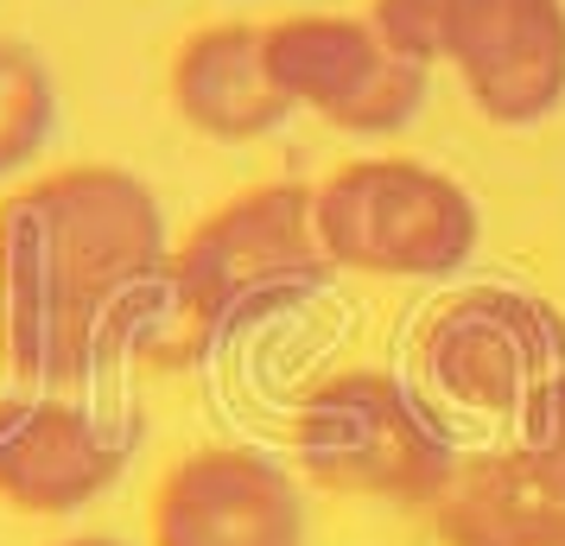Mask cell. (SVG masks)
Wrapping results in <instances>:
<instances>
[{"mask_svg": "<svg viewBox=\"0 0 565 546\" xmlns=\"http://www.w3.org/2000/svg\"><path fill=\"white\" fill-rule=\"evenodd\" d=\"M292 445L306 477H318L324 490L375 502H433L458 470L438 414L394 368L324 375L292 414Z\"/></svg>", "mask_w": 565, "mask_h": 546, "instance_id": "5", "label": "cell"}, {"mask_svg": "<svg viewBox=\"0 0 565 546\" xmlns=\"http://www.w3.org/2000/svg\"><path fill=\"white\" fill-rule=\"evenodd\" d=\"M134 419L64 400L57 388L0 400V502L20 515H77L134 464Z\"/></svg>", "mask_w": 565, "mask_h": 546, "instance_id": "8", "label": "cell"}, {"mask_svg": "<svg viewBox=\"0 0 565 546\" xmlns=\"http://www.w3.org/2000/svg\"><path fill=\"white\" fill-rule=\"evenodd\" d=\"M419 375L463 414H527L565 375V318L521 287H463L426 324Z\"/></svg>", "mask_w": 565, "mask_h": 546, "instance_id": "6", "label": "cell"}, {"mask_svg": "<svg viewBox=\"0 0 565 546\" xmlns=\"http://www.w3.org/2000/svg\"><path fill=\"white\" fill-rule=\"evenodd\" d=\"M331 274L337 267L318 242L306 184H248L172 248L166 292L204 350L210 338H235L299 312Z\"/></svg>", "mask_w": 565, "mask_h": 546, "instance_id": "2", "label": "cell"}, {"mask_svg": "<svg viewBox=\"0 0 565 546\" xmlns=\"http://www.w3.org/2000/svg\"><path fill=\"white\" fill-rule=\"evenodd\" d=\"M52 133H57V83L45 71V57L20 39H0V179L26 172Z\"/></svg>", "mask_w": 565, "mask_h": 546, "instance_id": "12", "label": "cell"}, {"mask_svg": "<svg viewBox=\"0 0 565 546\" xmlns=\"http://www.w3.org/2000/svg\"><path fill=\"white\" fill-rule=\"evenodd\" d=\"M267 57L292 108L318 115L337 133H401L426 108L433 71L401 57L369 20H350V13L274 20Z\"/></svg>", "mask_w": 565, "mask_h": 546, "instance_id": "7", "label": "cell"}, {"mask_svg": "<svg viewBox=\"0 0 565 546\" xmlns=\"http://www.w3.org/2000/svg\"><path fill=\"white\" fill-rule=\"evenodd\" d=\"M166 83H172V108L184 128L223 147L267 140L292 121V96L280 89L274 57H267V26H248V20L198 26L172 52Z\"/></svg>", "mask_w": 565, "mask_h": 546, "instance_id": "10", "label": "cell"}, {"mask_svg": "<svg viewBox=\"0 0 565 546\" xmlns=\"http://www.w3.org/2000/svg\"><path fill=\"white\" fill-rule=\"evenodd\" d=\"M311 216L331 267L369 280H445L483 242V210L426 159L375 153L311 184Z\"/></svg>", "mask_w": 565, "mask_h": 546, "instance_id": "4", "label": "cell"}, {"mask_svg": "<svg viewBox=\"0 0 565 546\" xmlns=\"http://www.w3.org/2000/svg\"><path fill=\"white\" fill-rule=\"evenodd\" d=\"M166 210L121 165H64L0 197V338L32 388H77L121 350H153L166 292ZM198 343V338H191Z\"/></svg>", "mask_w": 565, "mask_h": 546, "instance_id": "1", "label": "cell"}, {"mask_svg": "<svg viewBox=\"0 0 565 546\" xmlns=\"http://www.w3.org/2000/svg\"><path fill=\"white\" fill-rule=\"evenodd\" d=\"M433 527L445 546H565V464L527 439L458 458L433 495Z\"/></svg>", "mask_w": 565, "mask_h": 546, "instance_id": "11", "label": "cell"}, {"mask_svg": "<svg viewBox=\"0 0 565 546\" xmlns=\"http://www.w3.org/2000/svg\"><path fill=\"white\" fill-rule=\"evenodd\" d=\"M64 546H128V540H108V534H77V540H64Z\"/></svg>", "mask_w": 565, "mask_h": 546, "instance_id": "14", "label": "cell"}, {"mask_svg": "<svg viewBox=\"0 0 565 546\" xmlns=\"http://www.w3.org/2000/svg\"><path fill=\"white\" fill-rule=\"evenodd\" d=\"M521 439L540 445L546 458H559V464H565V375L553 382V388L534 394V407L521 414Z\"/></svg>", "mask_w": 565, "mask_h": 546, "instance_id": "13", "label": "cell"}, {"mask_svg": "<svg viewBox=\"0 0 565 546\" xmlns=\"http://www.w3.org/2000/svg\"><path fill=\"white\" fill-rule=\"evenodd\" d=\"M153 546H306V495L255 445H204L159 477Z\"/></svg>", "mask_w": 565, "mask_h": 546, "instance_id": "9", "label": "cell"}, {"mask_svg": "<svg viewBox=\"0 0 565 546\" xmlns=\"http://www.w3.org/2000/svg\"><path fill=\"white\" fill-rule=\"evenodd\" d=\"M369 26L413 64H451L495 128H534L565 103V0H375Z\"/></svg>", "mask_w": 565, "mask_h": 546, "instance_id": "3", "label": "cell"}]
</instances>
